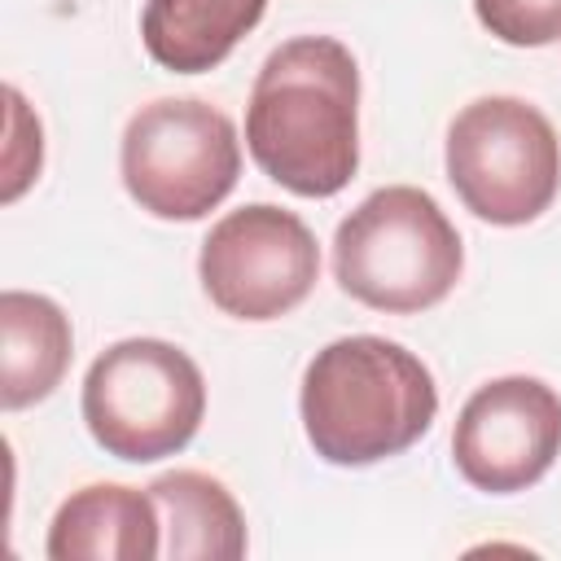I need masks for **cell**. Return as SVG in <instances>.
I'll return each mask as SVG.
<instances>
[{"label": "cell", "mask_w": 561, "mask_h": 561, "mask_svg": "<svg viewBox=\"0 0 561 561\" xmlns=\"http://www.w3.org/2000/svg\"><path fill=\"white\" fill-rule=\"evenodd\" d=\"M473 13L513 48H543L561 39V0H473Z\"/></svg>", "instance_id": "cell-13"}, {"label": "cell", "mask_w": 561, "mask_h": 561, "mask_svg": "<svg viewBox=\"0 0 561 561\" xmlns=\"http://www.w3.org/2000/svg\"><path fill=\"white\" fill-rule=\"evenodd\" d=\"M123 188L153 219L210 215L241 175V140L224 110L197 96H158L140 105L118 145Z\"/></svg>", "instance_id": "cell-6"}, {"label": "cell", "mask_w": 561, "mask_h": 561, "mask_svg": "<svg viewBox=\"0 0 561 561\" xmlns=\"http://www.w3.org/2000/svg\"><path fill=\"white\" fill-rule=\"evenodd\" d=\"M79 408L105 456L149 465L184 451L202 430L206 377L175 342L123 337L88 364Z\"/></svg>", "instance_id": "cell-4"}, {"label": "cell", "mask_w": 561, "mask_h": 561, "mask_svg": "<svg viewBox=\"0 0 561 561\" xmlns=\"http://www.w3.org/2000/svg\"><path fill=\"white\" fill-rule=\"evenodd\" d=\"M460 272V232L416 184L373 188L333 232V276L342 294L386 316L438 307Z\"/></svg>", "instance_id": "cell-3"}, {"label": "cell", "mask_w": 561, "mask_h": 561, "mask_svg": "<svg viewBox=\"0 0 561 561\" xmlns=\"http://www.w3.org/2000/svg\"><path fill=\"white\" fill-rule=\"evenodd\" d=\"M267 0H145V53L171 75H202L263 22Z\"/></svg>", "instance_id": "cell-11"}, {"label": "cell", "mask_w": 561, "mask_h": 561, "mask_svg": "<svg viewBox=\"0 0 561 561\" xmlns=\"http://www.w3.org/2000/svg\"><path fill=\"white\" fill-rule=\"evenodd\" d=\"M298 412L320 460L359 469L390 460L430 434L438 386L408 346L377 333H351L307 359Z\"/></svg>", "instance_id": "cell-2"}, {"label": "cell", "mask_w": 561, "mask_h": 561, "mask_svg": "<svg viewBox=\"0 0 561 561\" xmlns=\"http://www.w3.org/2000/svg\"><path fill=\"white\" fill-rule=\"evenodd\" d=\"M245 149L298 197H333L359 171V66L333 35L272 48L245 105Z\"/></svg>", "instance_id": "cell-1"}, {"label": "cell", "mask_w": 561, "mask_h": 561, "mask_svg": "<svg viewBox=\"0 0 561 561\" xmlns=\"http://www.w3.org/2000/svg\"><path fill=\"white\" fill-rule=\"evenodd\" d=\"M48 561H153L162 557V517L149 486L92 482L66 495L48 522Z\"/></svg>", "instance_id": "cell-9"}, {"label": "cell", "mask_w": 561, "mask_h": 561, "mask_svg": "<svg viewBox=\"0 0 561 561\" xmlns=\"http://www.w3.org/2000/svg\"><path fill=\"white\" fill-rule=\"evenodd\" d=\"M561 456V394L526 373L478 386L451 430V460L473 491L517 495Z\"/></svg>", "instance_id": "cell-8"}, {"label": "cell", "mask_w": 561, "mask_h": 561, "mask_svg": "<svg viewBox=\"0 0 561 561\" xmlns=\"http://www.w3.org/2000/svg\"><path fill=\"white\" fill-rule=\"evenodd\" d=\"M0 403L9 412L48 399L75 355L70 316L31 289L0 294Z\"/></svg>", "instance_id": "cell-10"}, {"label": "cell", "mask_w": 561, "mask_h": 561, "mask_svg": "<svg viewBox=\"0 0 561 561\" xmlns=\"http://www.w3.org/2000/svg\"><path fill=\"white\" fill-rule=\"evenodd\" d=\"M197 276L224 316L263 324L307 302L320 276V245L294 210L250 202L206 232Z\"/></svg>", "instance_id": "cell-7"}, {"label": "cell", "mask_w": 561, "mask_h": 561, "mask_svg": "<svg viewBox=\"0 0 561 561\" xmlns=\"http://www.w3.org/2000/svg\"><path fill=\"white\" fill-rule=\"evenodd\" d=\"M162 517V557L171 561H237L245 557V513L232 491L202 469H171L149 482Z\"/></svg>", "instance_id": "cell-12"}, {"label": "cell", "mask_w": 561, "mask_h": 561, "mask_svg": "<svg viewBox=\"0 0 561 561\" xmlns=\"http://www.w3.org/2000/svg\"><path fill=\"white\" fill-rule=\"evenodd\" d=\"M4 105H9V140H4V188H0V197L18 202L39 180L44 127H39V118L31 114V105L18 88H4Z\"/></svg>", "instance_id": "cell-14"}, {"label": "cell", "mask_w": 561, "mask_h": 561, "mask_svg": "<svg viewBox=\"0 0 561 561\" xmlns=\"http://www.w3.org/2000/svg\"><path fill=\"white\" fill-rule=\"evenodd\" d=\"M447 180L465 210L495 228L539 219L561 188V140L522 96H478L447 127Z\"/></svg>", "instance_id": "cell-5"}]
</instances>
